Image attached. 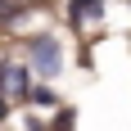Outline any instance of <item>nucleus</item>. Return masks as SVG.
<instances>
[{"label":"nucleus","mask_w":131,"mask_h":131,"mask_svg":"<svg viewBox=\"0 0 131 131\" xmlns=\"http://www.w3.org/2000/svg\"><path fill=\"white\" fill-rule=\"evenodd\" d=\"M27 59H32V68H36V72H45V77H54V72L63 68L54 36H32V41H27Z\"/></svg>","instance_id":"1"},{"label":"nucleus","mask_w":131,"mask_h":131,"mask_svg":"<svg viewBox=\"0 0 131 131\" xmlns=\"http://www.w3.org/2000/svg\"><path fill=\"white\" fill-rule=\"evenodd\" d=\"M91 14H104V0H72V18H91Z\"/></svg>","instance_id":"2"},{"label":"nucleus","mask_w":131,"mask_h":131,"mask_svg":"<svg viewBox=\"0 0 131 131\" xmlns=\"http://www.w3.org/2000/svg\"><path fill=\"white\" fill-rule=\"evenodd\" d=\"M23 14V0H0V23H14Z\"/></svg>","instance_id":"3"},{"label":"nucleus","mask_w":131,"mask_h":131,"mask_svg":"<svg viewBox=\"0 0 131 131\" xmlns=\"http://www.w3.org/2000/svg\"><path fill=\"white\" fill-rule=\"evenodd\" d=\"M9 86L18 95H27V72H23V68H9Z\"/></svg>","instance_id":"4"},{"label":"nucleus","mask_w":131,"mask_h":131,"mask_svg":"<svg viewBox=\"0 0 131 131\" xmlns=\"http://www.w3.org/2000/svg\"><path fill=\"white\" fill-rule=\"evenodd\" d=\"M27 100H36V104H54V91H50V86H36V91H27Z\"/></svg>","instance_id":"5"},{"label":"nucleus","mask_w":131,"mask_h":131,"mask_svg":"<svg viewBox=\"0 0 131 131\" xmlns=\"http://www.w3.org/2000/svg\"><path fill=\"white\" fill-rule=\"evenodd\" d=\"M5 81H9V63H0V86H5Z\"/></svg>","instance_id":"6"},{"label":"nucleus","mask_w":131,"mask_h":131,"mask_svg":"<svg viewBox=\"0 0 131 131\" xmlns=\"http://www.w3.org/2000/svg\"><path fill=\"white\" fill-rule=\"evenodd\" d=\"M5 113H9V104H5V100H0V118H5Z\"/></svg>","instance_id":"7"}]
</instances>
